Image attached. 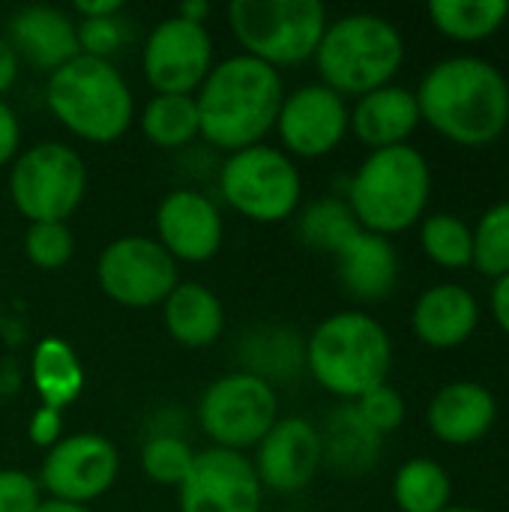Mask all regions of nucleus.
<instances>
[{
	"label": "nucleus",
	"instance_id": "1",
	"mask_svg": "<svg viewBox=\"0 0 509 512\" xmlns=\"http://www.w3.org/2000/svg\"><path fill=\"white\" fill-rule=\"evenodd\" d=\"M420 120L459 147H489L509 126V81L486 57L453 54L432 63L417 84Z\"/></svg>",
	"mask_w": 509,
	"mask_h": 512
},
{
	"label": "nucleus",
	"instance_id": "2",
	"mask_svg": "<svg viewBox=\"0 0 509 512\" xmlns=\"http://www.w3.org/2000/svg\"><path fill=\"white\" fill-rule=\"evenodd\" d=\"M285 93L282 72L243 51L216 60L195 93L201 138L225 156L264 144Z\"/></svg>",
	"mask_w": 509,
	"mask_h": 512
},
{
	"label": "nucleus",
	"instance_id": "3",
	"mask_svg": "<svg viewBox=\"0 0 509 512\" xmlns=\"http://www.w3.org/2000/svg\"><path fill=\"white\" fill-rule=\"evenodd\" d=\"M306 372L330 396L357 402L387 384L393 372V339L369 312H333L306 336Z\"/></svg>",
	"mask_w": 509,
	"mask_h": 512
},
{
	"label": "nucleus",
	"instance_id": "4",
	"mask_svg": "<svg viewBox=\"0 0 509 512\" xmlns=\"http://www.w3.org/2000/svg\"><path fill=\"white\" fill-rule=\"evenodd\" d=\"M45 105L69 135L87 144L120 141L138 117L135 93L114 60L87 54H78L48 75Z\"/></svg>",
	"mask_w": 509,
	"mask_h": 512
},
{
	"label": "nucleus",
	"instance_id": "5",
	"mask_svg": "<svg viewBox=\"0 0 509 512\" xmlns=\"http://www.w3.org/2000/svg\"><path fill=\"white\" fill-rule=\"evenodd\" d=\"M432 198L429 159L414 144L372 150L348 180L345 204L363 231L396 237L420 225Z\"/></svg>",
	"mask_w": 509,
	"mask_h": 512
},
{
	"label": "nucleus",
	"instance_id": "6",
	"mask_svg": "<svg viewBox=\"0 0 509 512\" xmlns=\"http://www.w3.org/2000/svg\"><path fill=\"white\" fill-rule=\"evenodd\" d=\"M405 54V36L390 18L378 12H348L327 21L315 51V69L321 84L336 90L342 99H360L393 84L405 66Z\"/></svg>",
	"mask_w": 509,
	"mask_h": 512
},
{
	"label": "nucleus",
	"instance_id": "7",
	"mask_svg": "<svg viewBox=\"0 0 509 512\" xmlns=\"http://www.w3.org/2000/svg\"><path fill=\"white\" fill-rule=\"evenodd\" d=\"M327 21L321 0H234L228 6V24L243 54L279 72L315 60Z\"/></svg>",
	"mask_w": 509,
	"mask_h": 512
},
{
	"label": "nucleus",
	"instance_id": "8",
	"mask_svg": "<svg viewBox=\"0 0 509 512\" xmlns=\"http://www.w3.org/2000/svg\"><path fill=\"white\" fill-rule=\"evenodd\" d=\"M216 186L225 207L255 225L288 222L303 204V174L297 162L267 141L228 153L216 171Z\"/></svg>",
	"mask_w": 509,
	"mask_h": 512
},
{
	"label": "nucleus",
	"instance_id": "9",
	"mask_svg": "<svg viewBox=\"0 0 509 512\" xmlns=\"http://www.w3.org/2000/svg\"><path fill=\"white\" fill-rule=\"evenodd\" d=\"M87 195V165L72 144L36 141L9 165L12 207L33 222H69Z\"/></svg>",
	"mask_w": 509,
	"mask_h": 512
},
{
	"label": "nucleus",
	"instance_id": "10",
	"mask_svg": "<svg viewBox=\"0 0 509 512\" xmlns=\"http://www.w3.org/2000/svg\"><path fill=\"white\" fill-rule=\"evenodd\" d=\"M279 420V393L258 375L243 369L228 372L207 384L198 402V426L213 441V447L246 453L261 444V438Z\"/></svg>",
	"mask_w": 509,
	"mask_h": 512
},
{
	"label": "nucleus",
	"instance_id": "11",
	"mask_svg": "<svg viewBox=\"0 0 509 512\" xmlns=\"http://www.w3.org/2000/svg\"><path fill=\"white\" fill-rule=\"evenodd\" d=\"M96 282L123 309H153L180 285V267L156 237L123 234L99 252Z\"/></svg>",
	"mask_w": 509,
	"mask_h": 512
},
{
	"label": "nucleus",
	"instance_id": "12",
	"mask_svg": "<svg viewBox=\"0 0 509 512\" xmlns=\"http://www.w3.org/2000/svg\"><path fill=\"white\" fill-rule=\"evenodd\" d=\"M216 63L207 24L180 18L177 12L153 24L141 48V72L153 93L195 96Z\"/></svg>",
	"mask_w": 509,
	"mask_h": 512
},
{
	"label": "nucleus",
	"instance_id": "13",
	"mask_svg": "<svg viewBox=\"0 0 509 512\" xmlns=\"http://www.w3.org/2000/svg\"><path fill=\"white\" fill-rule=\"evenodd\" d=\"M120 477V453L99 432L63 435L39 465V486L45 498L90 507Z\"/></svg>",
	"mask_w": 509,
	"mask_h": 512
},
{
	"label": "nucleus",
	"instance_id": "14",
	"mask_svg": "<svg viewBox=\"0 0 509 512\" xmlns=\"http://www.w3.org/2000/svg\"><path fill=\"white\" fill-rule=\"evenodd\" d=\"M273 132L291 159H324L351 135V105L321 81L300 84L285 93Z\"/></svg>",
	"mask_w": 509,
	"mask_h": 512
},
{
	"label": "nucleus",
	"instance_id": "15",
	"mask_svg": "<svg viewBox=\"0 0 509 512\" xmlns=\"http://www.w3.org/2000/svg\"><path fill=\"white\" fill-rule=\"evenodd\" d=\"M180 512H261L264 486L246 453L207 447L177 486Z\"/></svg>",
	"mask_w": 509,
	"mask_h": 512
},
{
	"label": "nucleus",
	"instance_id": "16",
	"mask_svg": "<svg viewBox=\"0 0 509 512\" xmlns=\"http://www.w3.org/2000/svg\"><path fill=\"white\" fill-rule=\"evenodd\" d=\"M156 243L177 264H207L219 255L225 240V219L219 204L192 186L171 189L156 207Z\"/></svg>",
	"mask_w": 509,
	"mask_h": 512
},
{
	"label": "nucleus",
	"instance_id": "17",
	"mask_svg": "<svg viewBox=\"0 0 509 512\" xmlns=\"http://www.w3.org/2000/svg\"><path fill=\"white\" fill-rule=\"evenodd\" d=\"M264 492L294 495L312 486L324 468L321 429L306 417H279L249 456Z\"/></svg>",
	"mask_w": 509,
	"mask_h": 512
},
{
	"label": "nucleus",
	"instance_id": "18",
	"mask_svg": "<svg viewBox=\"0 0 509 512\" xmlns=\"http://www.w3.org/2000/svg\"><path fill=\"white\" fill-rule=\"evenodd\" d=\"M6 42L15 48L18 60H27L33 69L48 75L81 54L75 18L45 3L21 6L12 12L6 21Z\"/></svg>",
	"mask_w": 509,
	"mask_h": 512
},
{
	"label": "nucleus",
	"instance_id": "19",
	"mask_svg": "<svg viewBox=\"0 0 509 512\" xmlns=\"http://www.w3.org/2000/svg\"><path fill=\"white\" fill-rule=\"evenodd\" d=\"M495 423L498 399L480 381H450L432 396L426 408L429 432L447 447H471L483 441Z\"/></svg>",
	"mask_w": 509,
	"mask_h": 512
},
{
	"label": "nucleus",
	"instance_id": "20",
	"mask_svg": "<svg viewBox=\"0 0 509 512\" xmlns=\"http://www.w3.org/2000/svg\"><path fill=\"white\" fill-rule=\"evenodd\" d=\"M480 300L459 282H438L426 288L411 309L414 336L435 351H453L474 339L480 327Z\"/></svg>",
	"mask_w": 509,
	"mask_h": 512
},
{
	"label": "nucleus",
	"instance_id": "21",
	"mask_svg": "<svg viewBox=\"0 0 509 512\" xmlns=\"http://www.w3.org/2000/svg\"><path fill=\"white\" fill-rule=\"evenodd\" d=\"M417 93L405 84H387L351 105V135L372 150L408 144L420 129Z\"/></svg>",
	"mask_w": 509,
	"mask_h": 512
},
{
	"label": "nucleus",
	"instance_id": "22",
	"mask_svg": "<svg viewBox=\"0 0 509 512\" xmlns=\"http://www.w3.org/2000/svg\"><path fill=\"white\" fill-rule=\"evenodd\" d=\"M336 276L354 300L378 303L390 297L399 282V252L390 237L360 231L336 255Z\"/></svg>",
	"mask_w": 509,
	"mask_h": 512
},
{
	"label": "nucleus",
	"instance_id": "23",
	"mask_svg": "<svg viewBox=\"0 0 509 512\" xmlns=\"http://www.w3.org/2000/svg\"><path fill=\"white\" fill-rule=\"evenodd\" d=\"M159 309L165 333L183 348H210L225 333V306L204 282H180Z\"/></svg>",
	"mask_w": 509,
	"mask_h": 512
},
{
	"label": "nucleus",
	"instance_id": "24",
	"mask_svg": "<svg viewBox=\"0 0 509 512\" xmlns=\"http://www.w3.org/2000/svg\"><path fill=\"white\" fill-rule=\"evenodd\" d=\"M321 450H324V465L330 471L354 480L378 465L384 438L357 414L351 402H345L327 417L321 429Z\"/></svg>",
	"mask_w": 509,
	"mask_h": 512
},
{
	"label": "nucleus",
	"instance_id": "25",
	"mask_svg": "<svg viewBox=\"0 0 509 512\" xmlns=\"http://www.w3.org/2000/svg\"><path fill=\"white\" fill-rule=\"evenodd\" d=\"M30 384L42 408L63 411L84 393V366L75 348L60 336H45L30 354Z\"/></svg>",
	"mask_w": 509,
	"mask_h": 512
},
{
	"label": "nucleus",
	"instance_id": "26",
	"mask_svg": "<svg viewBox=\"0 0 509 512\" xmlns=\"http://www.w3.org/2000/svg\"><path fill=\"white\" fill-rule=\"evenodd\" d=\"M240 363L243 372L258 375L276 387L279 381L297 378L306 369V339H300L294 327L261 324L243 336Z\"/></svg>",
	"mask_w": 509,
	"mask_h": 512
},
{
	"label": "nucleus",
	"instance_id": "27",
	"mask_svg": "<svg viewBox=\"0 0 509 512\" xmlns=\"http://www.w3.org/2000/svg\"><path fill=\"white\" fill-rule=\"evenodd\" d=\"M135 123L141 135L159 150H186L201 138V120L195 96H174V93H153L147 105L138 111Z\"/></svg>",
	"mask_w": 509,
	"mask_h": 512
},
{
	"label": "nucleus",
	"instance_id": "28",
	"mask_svg": "<svg viewBox=\"0 0 509 512\" xmlns=\"http://www.w3.org/2000/svg\"><path fill=\"white\" fill-rule=\"evenodd\" d=\"M509 18L507 0H435L429 3L432 27L453 42H486Z\"/></svg>",
	"mask_w": 509,
	"mask_h": 512
},
{
	"label": "nucleus",
	"instance_id": "29",
	"mask_svg": "<svg viewBox=\"0 0 509 512\" xmlns=\"http://www.w3.org/2000/svg\"><path fill=\"white\" fill-rule=\"evenodd\" d=\"M450 471L435 459H408L393 477V504L399 512H444L453 504Z\"/></svg>",
	"mask_w": 509,
	"mask_h": 512
},
{
	"label": "nucleus",
	"instance_id": "30",
	"mask_svg": "<svg viewBox=\"0 0 509 512\" xmlns=\"http://www.w3.org/2000/svg\"><path fill=\"white\" fill-rule=\"evenodd\" d=\"M363 228L357 225L351 207L345 204V198H321L312 201L309 207L300 210L297 216V237L303 246L315 249V252H327V255H339Z\"/></svg>",
	"mask_w": 509,
	"mask_h": 512
},
{
	"label": "nucleus",
	"instance_id": "31",
	"mask_svg": "<svg viewBox=\"0 0 509 512\" xmlns=\"http://www.w3.org/2000/svg\"><path fill=\"white\" fill-rule=\"evenodd\" d=\"M420 249L441 270L474 264V231L456 213H432L420 222Z\"/></svg>",
	"mask_w": 509,
	"mask_h": 512
},
{
	"label": "nucleus",
	"instance_id": "32",
	"mask_svg": "<svg viewBox=\"0 0 509 512\" xmlns=\"http://www.w3.org/2000/svg\"><path fill=\"white\" fill-rule=\"evenodd\" d=\"M474 231V270L489 279L509 276V201L483 210Z\"/></svg>",
	"mask_w": 509,
	"mask_h": 512
},
{
	"label": "nucleus",
	"instance_id": "33",
	"mask_svg": "<svg viewBox=\"0 0 509 512\" xmlns=\"http://www.w3.org/2000/svg\"><path fill=\"white\" fill-rule=\"evenodd\" d=\"M195 462V450L177 432H153L141 447V471L156 486H180Z\"/></svg>",
	"mask_w": 509,
	"mask_h": 512
},
{
	"label": "nucleus",
	"instance_id": "34",
	"mask_svg": "<svg viewBox=\"0 0 509 512\" xmlns=\"http://www.w3.org/2000/svg\"><path fill=\"white\" fill-rule=\"evenodd\" d=\"M24 255L36 270L57 273L75 255V234L69 222H33L24 231Z\"/></svg>",
	"mask_w": 509,
	"mask_h": 512
},
{
	"label": "nucleus",
	"instance_id": "35",
	"mask_svg": "<svg viewBox=\"0 0 509 512\" xmlns=\"http://www.w3.org/2000/svg\"><path fill=\"white\" fill-rule=\"evenodd\" d=\"M357 408V414L381 435L387 438L390 432H396L402 423H405V414H408V405H405V396L387 381L375 390H369L366 396H360L357 402H351Z\"/></svg>",
	"mask_w": 509,
	"mask_h": 512
},
{
	"label": "nucleus",
	"instance_id": "36",
	"mask_svg": "<svg viewBox=\"0 0 509 512\" xmlns=\"http://www.w3.org/2000/svg\"><path fill=\"white\" fill-rule=\"evenodd\" d=\"M78 24V48L87 57L96 60H111L129 36V27L123 21V15H111V18H75Z\"/></svg>",
	"mask_w": 509,
	"mask_h": 512
},
{
	"label": "nucleus",
	"instance_id": "37",
	"mask_svg": "<svg viewBox=\"0 0 509 512\" xmlns=\"http://www.w3.org/2000/svg\"><path fill=\"white\" fill-rule=\"evenodd\" d=\"M45 501L39 480L21 468H0V512H36Z\"/></svg>",
	"mask_w": 509,
	"mask_h": 512
},
{
	"label": "nucleus",
	"instance_id": "38",
	"mask_svg": "<svg viewBox=\"0 0 509 512\" xmlns=\"http://www.w3.org/2000/svg\"><path fill=\"white\" fill-rule=\"evenodd\" d=\"M63 438V411H51V408H36L27 420V441L36 450H51L57 441Z\"/></svg>",
	"mask_w": 509,
	"mask_h": 512
},
{
	"label": "nucleus",
	"instance_id": "39",
	"mask_svg": "<svg viewBox=\"0 0 509 512\" xmlns=\"http://www.w3.org/2000/svg\"><path fill=\"white\" fill-rule=\"evenodd\" d=\"M21 117L18 111L0 99V168H9L15 156L21 153Z\"/></svg>",
	"mask_w": 509,
	"mask_h": 512
},
{
	"label": "nucleus",
	"instance_id": "40",
	"mask_svg": "<svg viewBox=\"0 0 509 512\" xmlns=\"http://www.w3.org/2000/svg\"><path fill=\"white\" fill-rule=\"evenodd\" d=\"M126 3L123 0H75L72 12L75 18H111V15H123Z\"/></svg>",
	"mask_w": 509,
	"mask_h": 512
},
{
	"label": "nucleus",
	"instance_id": "41",
	"mask_svg": "<svg viewBox=\"0 0 509 512\" xmlns=\"http://www.w3.org/2000/svg\"><path fill=\"white\" fill-rule=\"evenodd\" d=\"M18 69H21V60H18L15 48L6 42V36H0V99L18 81Z\"/></svg>",
	"mask_w": 509,
	"mask_h": 512
},
{
	"label": "nucleus",
	"instance_id": "42",
	"mask_svg": "<svg viewBox=\"0 0 509 512\" xmlns=\"http://www.w3.org/2000/svg\"><path fill=\"white\" fill-rule=\"evenodd\" d=\"M489 303H492V315H495L498 327L504 330V336L509 339V276H504V279H495Z\"/></svg>",
	"mask_w": 509,
	"mask_h": 512
},
{
	"label": "nucleus",
	"instance_id": "43",
	"mask_svg": "<svg viewBox=\"0 0 509 512\" xmlns=\"http://www.w3.org/2000/svg\"><path fill=\"white\" fill-rule=\"evenodd\" d=\"M210 12H213V6H210L207 0H186V3L177 9V15H180V18L195 21V24H207Z\"/></svg>",
	"mask_w": 509,
	"mask_h": 512
},
{
	"label": "nucleus",
	"instance_id": "44",
	"mask_svg": "<svg viewBox=\"0 0 509 512\" xmlns=\"http://www.w3.org/2000/svg\"><path fill=\"white\" fill-rule=\"evenodd\" d=\"M36 512H93L90 507H81V504H66V501H51V498H45L42 501V507Z\"/></svg>",
	"mask_w": 509,
	"mask_h": 512
},
{
	"label": "nucleus",
	"instance_id": "45",
	"mask_svg": "<svg viewBox=\"0 0 509 512\" xmlns=\"http://www.w3.org/2000/svg\"><path fill=\"white\" fill-rule=\"evenodd\" d=\"M444 512H480V510H471V507H450V510Z\"/></svg>",
	"mask_w": 509,
	"mask_h": 512
}]
</instances>
